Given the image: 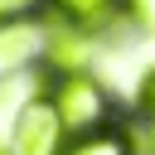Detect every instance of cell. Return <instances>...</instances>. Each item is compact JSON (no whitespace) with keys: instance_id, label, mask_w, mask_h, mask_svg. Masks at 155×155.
I'll list each match as a JSON object with an SVG mask.
<instances>
[{"instance_id":"obj_7","label":"cell","mask_w":155,"mask_h":155,"mask_svg":"<svg viewBox=\"0 0 155 155\" xmlns=\"http://www.w3.org/2000/svg\"><path fill=\"white\" fill-rule=\"evenodd\" d=\"M131 5V15H136V24H145V29H155V0H126Z\"/></svg>"},{"instance_id":"obj_4","label":"cell","mask_w":155,"mask_h":155,"mask_svg":"<svg viewBox=\"0 0 155 155\" xmlns=\"http://www.w3.org/2000/svg\"><path fill=\"white\" fill-rule=\"evenodd\" d=\"M53 5H58V10H63L73 24H87V29H92V24L111 19V10H116L121 0H53Z\"/></svg>"},{"instance_id":"obj_3","label":"cell","mask_w":155,"mask_h":155,"mask_svg":"<svg viewBox=\"0 0 155 155\" xmlns=\"http://www.w3.org/2000/svg\"><path fill=\"white\" fill-rule=\"evenodd\" d=\"M63 155H131V140H126L121 131H87V136H78Z\"/></svg>"},{"instance_id":"obj_1","label":"cell","mask_w":155,"mask_h":155,"mask_svg":"<svg viewBox=\"0 0 155 155\" xmlns=\"http://www.w3.org/2000/svg\"><path fill=\"white\" fill-rule=\"evenodd\" d=\"M63 116L53 107V97H34L19 107L15 126H10V155H63Z\"/></svg>"},{"instance_id":"obj_9","label":"cell","mask_w":155,"mask_h":155,"mask_svg":"<svg viewBox=\"0 0 155 155\" xmlns=\"http://www.w3.org/2000/svg\"><path fill=\"white\" fill-rule=\"evenodd\" d=\"M150 140H155V131H150Z\"/></svg>"},{"instance_id":"obj_5","label":"cell","mask_w":155,"mask_h":155,"mask_svg":"<svg viewBox=\"0 0 155 155\" xmlns=\"http://www.w3.org/2000/svg\"><path fill=\"white\" fill-rule=\"evenodd\" d=\"M29 53H34V34L29 29H0V73L19 68Z\"/></svg>"},{"instance_id":"obj_8","label":"cell","mask_w":155,"mask_h":155,"mask_svg":"<svg viewBox=\"0 0 155 155\" xmlns=\"http://www.w3.org/2000/svg\"><path fill=\"white\" fill-rule=\"evenodd\" d=\"M140 107H145V111L155 116V73H150V78L140 82Z\"/></svg>"},{"instance_id":"obj_6","label":"cell","mask_w":155,"mask_h":155,"mask_svg":"<svg viewBox=\"0 0 155 155\" xmlns=\"http://www.w3.org/2000/svg\"><path fill=\"white\" fill-rule=\"evenodd\" d=\"M44 0H0V24H15V19H24V15H34Z\"/></svg>"},{"instance_id":"obj_2","label":"cell","mask_w":155,"mask_h":155,"mask_svg":"<svg viewBox=\"0 0 155 155\" xmlns=\"http://www.w3.org/2000/svg\"><path fill=\"white\" fill-rule=\"evenodd\" d=\"M53 107H58L63 126H68V131H82V136L107 121V92H102L92 78H82V73H68V78L58 82Z\"/></svg>"}]
</instances>
